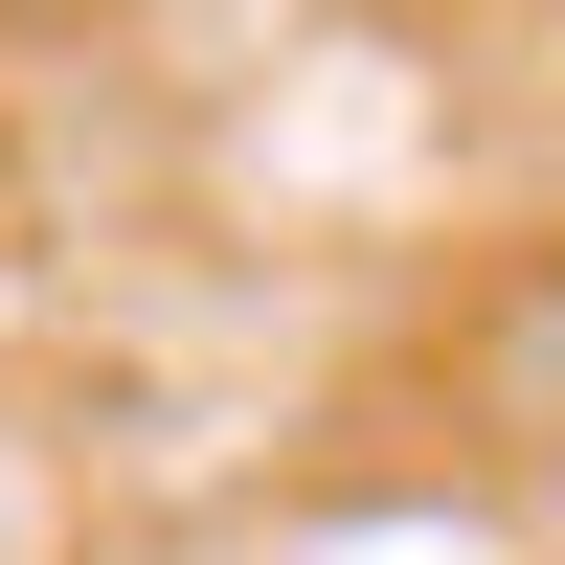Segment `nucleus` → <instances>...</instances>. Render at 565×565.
Masks as SVG:
<instances>
[{"label": "nucleus", "instance_id": "nucleus-1", "mask_svg": "<svg viewBox=\"0 0 565 565\" xmlns=\"http://www.w3.org/2000/svg\"><path fill=\"white\" fill-rule=\"evenodd\" d=\"M0 249H23V136H0Z\"/></svg>", "mask_w": 565, "mask_h": 565}]
</instances>
